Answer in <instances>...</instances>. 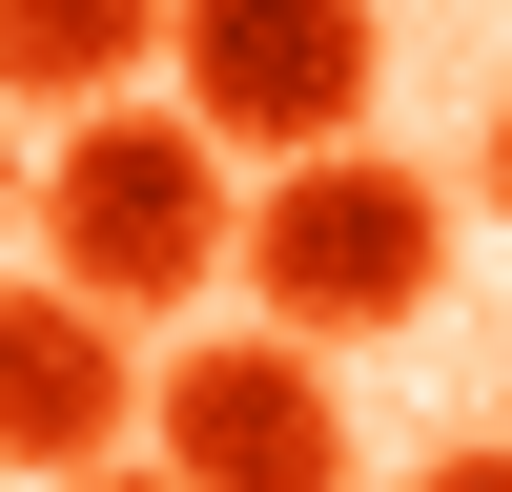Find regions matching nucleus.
<instances>
[{"label":"nucleus","instance_id":"1","mask_svg":"<svg viewBox=\"0 0 512 492\" xmlns=\"http://www.w3.org/2000/svg\"><path fill=\"white\" fill-rule=\"evenodd\" d=\"M21 226H41V267H62V287H103L123 328H164V308H205V287H226V246H246V164L185 123V82H164V103L123 82V103H62Z\"/></svg>","mask_w":512,"mask_h":492},{"label":"nucleus","instance_id":"2","mask_svg":"<svg viewBox=\"0 0 512 492\" xmlns=\"http://www.w3.org/2000/svg\"><path fill=\"white\" fill-rule=\"evenodd\" d=\"M226 267L267 287V328L369 349V328H431V287H451V205L410 185V164H369V123H349V144L267 164V205H246V246H226Z\"/></svg>","mask_w":512,"mask_h":492},{"label":"nucleus","instance_id":"3","mask_svg":"<svg viewBox=\"0 0 512 492\" xmlns=\"http://www.w3.org/2000/svg\"><path fill=\"white\" fill-rule=\"evenodd\" d=\"M164 62H185V123L226 164H308V144L369 123L390 21H369V0H164Z\"/></svg>","mask_w":512,"mask_h":492},{"label":"nucleus","instance_id":"4","mask_svg":"<svg viewBox=\"0 0 512 492\" xmlns=\"http://www.w3.org/2000/svg\"><path fill=\"white\" fill-rule=\"evenodd\" d=\"M144 472L185 492H328L349 472V390L308 328H205L185 369H144Z\"/></svg>","mask_w":512,"mask_h":492},{"label":"nucleus","instance_id":"5","mask_svg":"<svg viewBox=\"0 0 512 492\" xmlns=\"http://www.w3.org/2000/svg\"><path fill=\"white\" fill-rule=\"evenodd\" d=\"M103 451H144V349L103 287L21 267L0 287V472H103Z\"/></svg>","mask_w":512,"mask_h":492},{"label":"nucleus","instance_id":"6","mask_svg":"<svg viewBox=\"0 0 512 492\" xmlns=\"http://www.w3.org/2000/svg\"><path fill=\"white\" fill-rule=\"evenodd\" d=\"M164 62V0H0V103H123Z\"/></svg>","mask_w":512,"mask_h":492},{"label":"nucleus","instance_id":"7","mask_svg":"<svg viewBox=\"0 0 512 492\" xmlns=\"http://www.w3.org/2000/svg\"><path fill=\"white\" fill-rule=\"evenodd\" d=\"M431 472H451V492H512V431H472V451H431Z\"/></svg>","mask_w":512,"mask_h":492},{"label":"nucleus","instance_id":"8","mask_svg":"<svg viewBox=\"0 0 512 492\" xmlns=\"http://www.w3.org/2000/svg\"><path fill=\"white\" fill-rule=\"evenodd\" d=\"M21 185H41V164H21V103H0V226H21Z\"/></svg>","mask_w":512,"mask_h":492},{"label":"nucleus","instance_id":"9","mask_svg":"<svg viewBox=\"0 0 512 492\" xmlns=\"http://www.w3.org/2000/svg\"><path fill=\"white\" fill-rule=\"evenodd\" d=\"M492 226H512V123H492Z\"/></svg>","mask_w":512,"mask_h":492}]
</instances>
